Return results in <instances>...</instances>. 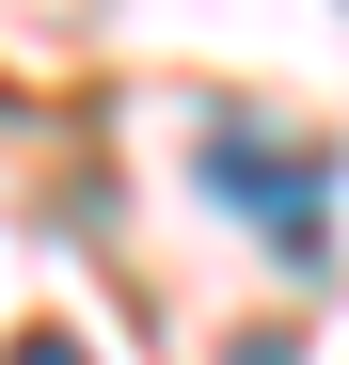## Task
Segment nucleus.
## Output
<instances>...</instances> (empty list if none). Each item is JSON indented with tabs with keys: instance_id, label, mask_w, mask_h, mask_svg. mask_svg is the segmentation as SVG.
Segmentation results:
<instances>
[{
	"instance_id": "obj_2",
	"label": "nucleus",
	"mask_w": 349,
	"mask_h": 365,
	"mask_svg": "<svg viewBox=\"0 0 349 365\" xmlns=\"http://www.w3.org/2000/svg\"><path fill=\"white\" fill-rule=\"evenodd\" d=\"M0 365H95L80 334H16V349H0Z\"/></svg>"
},
{
	"instance_id": "obj_1",
	"label": "nucleus",
	"mask_w": 349,
	"mask_h": 365,
	"mask_svg": "<svg viewBox=\"0 0 349 365\" xmlns=\"http://www.w3.org/2000/svg\"><path fill=\"white\" fill-rule=\"evenodd\" d=\"M207 191L239 207L270 255H318V238H333V207H318L333 159H318L302 128H270V111H207Z\"/></svg>"
}]
</instances>
